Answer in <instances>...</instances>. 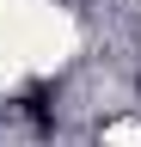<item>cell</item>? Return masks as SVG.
I'll return each instance as SVG.
<instances>
[]
</instances>
